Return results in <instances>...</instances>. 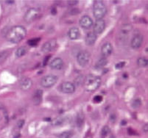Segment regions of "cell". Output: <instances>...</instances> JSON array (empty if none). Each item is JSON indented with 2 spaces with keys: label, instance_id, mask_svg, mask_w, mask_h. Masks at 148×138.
<instances>
[{
  "label": "cell",
  "instance_id": "7402d4cb",
  "mask_svg": "<svg viewBox=\"0 0 148 138\" xmlns=\"http://www.w3.org/2000/svg\"><path fill=\"white\" fill-rule=\"evenodd\" d=\"M74 135V132L72 131H66V132H62L58 135L59 138H72Z\"/></svg>",
  "mask_w": 148,
  "mask_h": 138
},
{
  "label": "cell",
  "instance_id": "2e32d148",
  "mask_svg": "<svg viewBox=\"0 0 148 138\" xmlns=\"http://www.w3.org/2000/svg\"><path fill=\"white\" fill-rule=\"evenodd\" d=\"M68 36L71 40L78 39L80 36V30L77 27L70 28L68 32Z\"/></svg>",
  "mask_w": 148,
  "mask_h": 138
},
{
  "label": "cell",
  "instance_id": "83f0119b",
  "mask_svg": "<svg viewBox=\"0 0 148 138\" xmlns=\"http://www.w3.org/2000/svg\"><path fill=\"white\" fill-rule=\"evenodd\" d=\"M109 133H110V128H109L108 126H106L103 127V129H102V132H101L102 135L105 137V136H106V135H108Z\"/></svg>",
  "mask_w": 148,
  "mask_h": 138
},
{
  "label": "cell",
  "instance_id": "6da1fadb",
  "mask_svg": "<svg viewBox=\"0 0 148 138\" xmlns=\"http://www.w3.org/2000/svg\"><path fill=\"white\" fill-rule=\"evenodd\" d=\"M27 35V30L25 27L21 25L15 26L9 29L7 31L5 37L7 40L13 44H18L22 41Z\"/></svg>",
  "mask_w": 148,
  "mask_h": 138
},
{
  "label": "cell",
  "instance_id": "e575fe53",
  "mask_svg": "<svg viewBox=\"0 0 148 138\" xmlns=\"http://www.w3.org/2000/svg\"><path fill=\"white\" fill-rule=\"evenodd\" d=\"M51 13L52 15H56L57 13V10H56V7H52V8H51Z\"/></svg>",
  "mask_w": 148,
  "mask_h": 138
},
{
  "label": "cell",
  "instance_id": "ffe728a7",
  "mask_svg": "<svg viewBox=\"0 0 148 138\" xmlns=\"http://www.w3.org/2000/svg\"><path fill=\"white\" fill-rule=\"evenodd\" d=\"M84 120H85V117L83 116V113H80L77 115V118H76V124L77 126L78 127L82 126L84 124Z\"/></svg>",
  "mask_w": 148,
  "mask_h": 138
},
{
  "label": "cell",
  "instance_id": "8992f818",
  "mask_svg": "<svg viewBox=\"0 0 148 138\" xmlns=\"http://www.w3.org/2000/svg\"><path fill=\"white\" fill-rule=\"evenodd\" d=\"M90 60V54L87 51H81L77 56V60L81 67H85L88 65Z\"/></svg>",
  "mask_w": 148,
  "mask_h": 138
},
{
  "label": "cell",
  "instance_id": "4316f807",
  "mask_svg": "<svg viewBox=\"0 0 148 138\" xmlns=\"http://www.w3.org/2000/svg\"><path fill=\"white\" fill-rule=\"evenodd\" d=\"M84 80H85V78L83 76H77V77L75 79V85H77V86L82 85V84H83V82H84Z\"/></svg>",
  "mask_w": 148,
  "mask_h": 138
},
{
  "label": "cell",
  "instance_id": "3957f363",
  "mask_svg": "<svg viewBox=\"0 0 148 138\" xmlns=\"http://www.w3.org/2000/svg\"><path fill=\"white\" fill-rule=\"evenodd\" d=\"M107 13V8L103 1L98 0L94 2L93 5V14L94 16L98 19H103Z\"/></svg>",
  "mask_w": 148,
  "mask_h": 138
},
{
  "label": "cell",
  "instance_id": "ab89813d",
  "mask_svg": "<svg viewBox=\"0 0 148 138\" xmlns=\"http://www.w3.org/2000/svg\"><path fill=\"white\" fill-rule=\"evenodd\" d=\"M7 3H8V4H10V3H14V2H13V1H12V0H9V1H7Z\"/></svg>",
  "mask_w": 148,
  "mask_h": 138
},
{
  "label": "cell",
  "instance_id": "1f68e13d",
  "mask_svg": "<svg viewBox=\"0 0 148 138\" xmlns=\"http://www.w3.org/2000/svg\"><path fill=\"white\" fill-rule=\"evenodd\" d=\"M70 14L71 15H77L79 13V10L77 9H72L69 11Z\"/></svg>",
  "mask_w": 148,
  "mask_h": 138
},
{
  "label": "cell",
  "instance_id": "e0dca14e",
  "mask_svg": "<svg viewBox=\"0 0 148 138\" xmlns=\"http://www.w3.org/2000/svg\"><path fill=\"white\" fill-rule=\"evenodd\" d=\"M43 90H37L33 96V102L35 105H39L42 101Z\"/></svg>",
  "mask_w": 148,
  "mask_h": 138
},
{
  "label": "cell",
  "instance_id": "74e56055",
  "mask_svg": "<svg viewBox=\"0 0 148 138\" xmlns=\"http://www.w3.org/2000/svg\"><path fill=\"white\" fill-rule=\"evenodd\" d=\"M111 120L112 122H114V121H115V120H116V116H114V115H112V116H111Z\"/></svg>",
  "mask_w": 148,
  "mask_h": 138
},
{
  "label": "cell",
  "instance_id": "f1b7e54d",
  "mask_svg": "<svg viewBox=\"0 0 148 138\" xmlns=\"http://www.w3.org/2000/svg\"><path fill=\"white\" fill-rule=\"evenodd\" d=\"M67 4L69 6H75V5L78 4V1L77 0H69L67 2Z\"/></svg>",
  "mask_w": 148,
  "mask_h": 138
},
{
  "label": "cell",
  "instance_id": "4dcf8cb0",
  "mask_svg": "<svg viewBox=\"0 0 148 138\" xmlns=\"http://www.w3.org/2000/svg\"><path fill=\"white\" fill-rule=\"evenodd\" d=\"M24 124H25V120H18V123H17V126H18V128H21V127L24 126Z\"/></svg>",
  "mask_w": 148,
  "mask_h": 138
},
{
  "label": "cell",
  "instance_id": "7c38bea8",
  "mask_svg": "<svg viewBox=\"0 0 148 138\" xmlns=\"http://www.w3.org/2000/svg\"><path fill=\"white\" fill-rule=\"evenodd\" d=\"M113 52V46L111 45V43H106L104 45L102 46V49H101V53H102V55L103 57H106L107 58L108 56H110L111 54Z\"/></svg>",
  "mask_w": 148,
  "mask_h": 138
},
{
  "label": "cell",
  "instance_id": "30bf717a",
  "mask_svg": "<svg viewBox=\"0 0 148 138\" xmlns=\"http://www.w3.org/2000/svg\"><path fill=\"white\" fill-rule=\"evenodd\" d=\"M144 41V37L142 35H136L134 36L132 39L131 43H130V45H131V47L134 49H138L141 47L142 43Z\"/></svg>",
  "mask_w": 148,
  "mask_h": 138
},
{
  "label": "cell",
  "instance_id": "836d02e7",
  "mask_svg": "<svg viewBox=\"0 0 148 138\" xmlns=\"http://www.w3.org/2000/svg\"><path fill=\"white\" fill-rule=\"evenodd\" d=\"M50 57H51L50 55H48L45 57V59L44 60V63H43V65H44V66H45V65L47 64V63H48V61H49Z\"/></svg>",
  "mask_w": 148,
  "mask_h": 138
},
{
  "label": "cell",
  "instance_id": "4fadbf2b",
  "mask_svg": "<svg viewBox=\"0 0 148 138\" xmlns=\"http://www.w3.org/2000/svg\"><path fill=\"white\" fill-rule=\"evenodd\" d=\"M64 63L61 58L56 57L50 63V68L54 70H60L64 67Z\"/></svg>",
  "mask_w": 148,
  "mask_h": 138
},
{
  "label": "cell",
  "instance_id": "277c9868",
  "mask_svg": "<svg viewBox=\"0 0 148 138\" xmlns=\"http://www.w3.org/2000/svg\"><path fill=\"white\" fill-rule=\"evenodd\" d=\"M58 82V76L53 74H49L43 77L41 80V85L43 88H51L56 85Z\"/></svg>",
  "mask_w": 148,
  "mask_h": 138
},
{
  "label": "cell",
  "instance_id": "8fae6325",
  "mask_svg": "<svg viewBox=\"0 0 148 138\" xmlns=\"http://www.w3.org/2000/svg\"><path fill=\"white\" fill-rule=\"evenodd\" d=\"M93 20L88 16H83L80 20V25L83 29H89L93 26Z\"/></svg>",
  "mask_w": 148,
  "mask_h": 138
},
{
  "label": "cell",
  "instance_id": "cb8c5ba5",
  "mask_svg": "<svg viewBox=\"0 0 148 138\" xmlns=\"http://www.w3.org/2000/svg\"><path fill=\"white\" fill-rule=\"evenodd\" d=\"M142 106V100L140 99H134L133 102H132V107L134 109H137L138 107Z\"/></svg>",
  "mask_w": 148,
  "mask_h": 138
},
{
  "label": "cell",
  "instance_id": "7a4b0ae2",
  "mask_svg": "<svg viewBox=\"0 0 148 138\" xmlns=\"http://www.w3.org/2000/svg\"><path fill=\"white\" fill-rule=\"evenodd\" d=\"M83 85H84L86 90L88 91V92L95 91L100 86L101 78L99 76H95V75H88L85 78Z\"/></svg>",
  "mask_w": 148,
  "mask_h": 138
},
{
  "label": "cell",
  "instance_id": "9c48e42d",
  "mask_svg": "<svg viewBox=\"0 0 148 138\" xmlns=\"http://www.w3.org/2000/svg\"><path fill=\"white\" fill-rule=\"evenodd\" d=\"M106 29V22L103 19H98L97 20L96 22L94 24V27H93V29H94V32L95 34L97 35L101 34Z\"/></svg>",
  "mask_w": 148,
  "mask_h": 138
},
{
  "label": "cell",
  "instance_id": "ac0fdd59",
  "mask_svg": "<svg viewBox=\"0 0 148 138\" xmlns=\"http://www.w3.org/2000/svg\"><path fill=\"white\" fill-rule=\"evenodd\" d=\"M27 51L28 50L26 46H21V47L17 49L16 52V55L17 57H21L27 53Z\"/></svg>",
  "mask_w": 148,
  "mask_h": 138
},
{
  "label": "cell",
  "instance_id": "484cf974",
  "mask_svg": "<svg viewBox=\"0 0 148 138\" xmlns=\"http://www.w3.org/2000/svg\"><path fill=\"white\" fill-rule=\"evenodd\" d=\"M40 40H41L40 37H38H38H36V38H33V39L29 40V41H27V44L28 45H29L30 46H36L38 44Z\"/></svg>",
  "mask_w": 148,
  "mask_h": 138
},
{
  "label": "cell",
  "instance_id": "d6a6232c",
  "mask_svg": "<svg viewBox=\"0 0 148 138\" xmlns=\"http://www.w3.org/2000/svg\"><path fill=\"white\" fill-rule=\"evenodd\" d=\"M125 65V62H120L119 63H117L116 65V68H121L122 67H124V65Z\"/></svg>",
  "mask_w": 148,
  "mask_h": 138
},
{
  "label": "cell",
  "instance_id": "44dd1931",
  "mask_svg": "<svg viewBox=\"0 0 148 138\" xmlns=\"http://www.w3.org/2000/svg\"><path fill=\"white\" fill-rule=\"evenodd\" d=\"M137 64L140 67H147L148 65V61L145 57H140L137 60Z\"/></svg>",
  "mask_w": 148,
  "mask_h": 138
},
{
  "label": "cell",
  "instance_id": "603a6c76",
  "mask_svg": "<svg viewBox=\"0 0 148 138\" xmlns=\"http://www.w3.org/2000/svg\"><path fill=\"white\" fill-rule=\"evenodd\" d=\"M9 55V53L8 51H3V52H0V64H2L6 60Z\"/></svg>",
  "mask_w": 148,
  "mask_h": 138
},
{
  "label": "cell",
  "instance_id": "ba28073f",
  "mask_svg": "<svg viewBox=\"0 0 148 138\" xmlns=\"http://www.w3.org/2000/svg\"><path fill=\"white\" fill-rule=\"evenodd\" d=\"M60 89L64 93H73L75 90V85L70 82H65L60 85Z\"/></svg>",
  "mask_w": 148,
  "mask_h": 138
},
{
  "label": "cell",
  "instance_id": "d6986e66",
  "mask_svg": "<svg viewBox=\"0 0 148 138\" xmlns=\"http://www.w3.org/2000/svg\"><path fill=\"white\" fill-rule=\"evenodd\" d=\"M108 63V60L106 57H102L101 58L99 59L97 62L96 63V68H102L106 65V64Z\"/></svg>",
  "mask_w": 148,
  "mask_h": 138
},
{
  "label": "cell",
  "instance_id": "5bb4252c",
  "mask_svg": "<svg viewBox=\"0 0 148 138\" xmlns=\"http://www.w3.org/2000/svg\"><path fill=\"white\" fill-rule=\"evenodd\" d=\"M97 39V35L93 32H90L86 36L85 42L88 46H92L95 44Z\"/></svg>",
  "mask_w": 148,
  "mask_h": 138
},
{
  "label": "cell",
  "instance_id": "8d00e7d4",
  "mask_svg": "<svg viewBox=\"0 0 148 138\" xmlns=\"http://www.w3.org/2000/svg\"><path fill=\"white\" fill-rule=\"evenodd\" d=\"M143 129H144V131H145V132H147V131H148V125H147V124H145V126L143 127Z\"/></svg>",
  "mask_w": 148,
  "mask_h": 138
},
{
  "label": "cell",
  "instance_id": "d4e9b609",
  "mask_svg": "<svg viewBox=\"0 0 148 138\" xmlns=\"http://www.w3.org/2000/svg\"><path fill=\"white\" fill-rule=\"evenodd\" d=\"M65 122V118H57L56 120L53 121L54 126H60L64 124Z\"/></svg>",
  "mask_w": 148,
  "mask_h": 138
},
{
  "label": "cell",
  "instance_id": "f546056e",
  "mask_svg": "<svg viewBox=\"0 0 148 138\" xmlns=\"http://www.w3.org/2000/svg\"><path fill=\"white\" fill-rule=\"evenodd\" d=\"M103 101V97L101 96H96L94 98V101L96 103H99Z\"/></svg>",
  "mask_w": 148,
  "mask_h": 138
},
{
  "label": "cell",
  "instance_id": "5b68a950",
  "mask_svg": "<svg viewBox=\"0 0 148 138\" xmlns=\"http://www.w3.org/2000/svg\"><path fill=\"white\" fill-rule=\"evenodd\" d=\"M40 14V10L38 8H30L26 12L25 16H24V20L27 23H31L36 19L38 17Z\"/></svg>",
  "mask_w": 148,
  "mask_h": 138
},
{
  "label": "cell",
  "instance_id": "52a82bcc",
  "mask_svg": "<svg viewBox=\"0 0 148 138\" xmlns=\"http://www.w3.org/2000/svg\"><path fill=\"white\" fill-rule=\"evenodd\" d=\"M57 46V41L56 39H51L49 41H47L45 44H43L41 47V51L45 53H48L52 51L55 50Z\"/></svg>",
  "mask_w": 148,
  "mask_h": 138
},
{
  "label": "cell",
  "instance_id": "f35d334b",
  "mask_svg": "<svg viewBox=\"0 0 148 138\" xmlns=\"http://www.w3.org/2000/svg\"><path fill=\"white\" fill-rule=\"evenodd\" d=\"M5 109V106L4 104H2V103L0 102V109Z\"/></svg>",
  "mask_w": 148,
  "mask_h": 138
},
{
  "label": "cell",
  "instance_id": "60d3db41",
  "mask_svg": "<svg viewBox=\"0 0 148 138\" xmlns=\"http://www.w3.org/2000/svg\"><path fill=\"white\" fill-rule=\"evenodd\" d=\"M126 123H127V122H126L125 120H122V125H123V126L125 125Z\"/></svg>",
  "mask_w": 148,
  "mask_h": 138
},
{
  "label": "cell",
  "instance_id": "9a60e30c",
  "mask_svg": "<svg viewBox=\"0 0 148 138\" xmlns=\"http://www.w3.org/2000/svg\"><path fill=\"white\" fill-rule=\"evenodd\" d=\"M33 85V82L29 78L25 77L20 81V87L23 90H27Z\"/></svg>",
  "mask_w": 148,
  "mask_h": 138
},
{
  "label": "cell",
  "instance_id": "d590c367",
  "mask_svg": "<svg viewBox=\"0 0 148 138\" xmlns=\"http://www.w3.org/2000/svg\"><path fill=\"white\" fill-rule=\"evenodd\" d=\"M128 133L130 134V135H136V132H134V130H133V129H130V128H129V129H128Z\"/></svg>",
  "mask_w": 148,
  "mask_h": 138
}]
</instances>
